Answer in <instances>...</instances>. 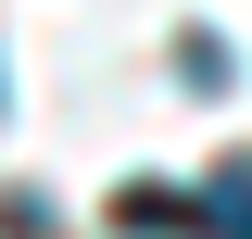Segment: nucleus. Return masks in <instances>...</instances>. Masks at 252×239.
Returning a JSON list of instances; mask_svg holds the SVG:
<instances>
[{"instance_id": "f257e3e1", "label": "nucleus", "mask_w": 252, "mask_h": 239, "mask_svg": "<svg viewBox=\"0 0 252 239\" xmlns=\"http://www.w3.org/2000/svg\"><path fill=\"white\" fill-rule=\"evenodd\" d=\"M189 239H252V151H227L215 177H202V202H189Z\"/></svg>"}]
</instances>
